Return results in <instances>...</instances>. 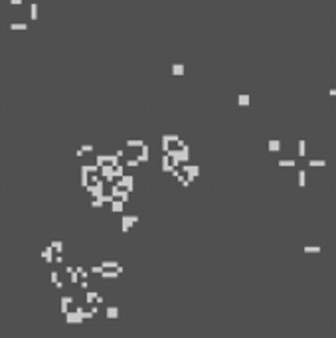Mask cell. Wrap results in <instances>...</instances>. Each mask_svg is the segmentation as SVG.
Segmentation results:
<instances>
[{"label": "cell", "instance_id": "1", "mask_svg": "<svg viewBox=\"0 0 336 338\" xmlns=\"http://www.w3.org/2000/svg\"><path fill=\"white\" fill-rule=\"evenodd\" d=\"M14 30H26V24H12Z\"/></svg>", "mask_w": 336, "mask_h": 338}, {"label": "cell", "instance_id": "2", "mask_svg": "<svg viewBox=\"0 0 336 338\" xmlns=\"http://www.w3.org/2000/svg\"><path fill=\"white\" fill-rule=\"evenodd\" d=\"M36 12H38V6H32V18H36V16H38Z\"/></svg>", "mask_w": 336, "mask_h": 338}]
</instances>
